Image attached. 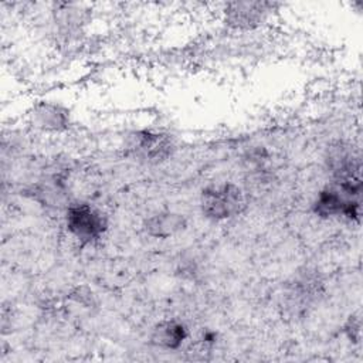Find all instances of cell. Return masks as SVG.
<instances>
[{
	"label": "cell",
	"mask_w": 363,
	"mask_h": 363,
	"mask_svg": "<svg viewBox=\"0 0 363 363\" xmlns=\"http://www.w3.org/2000/svg\"><path fill=\"white\" fill-rule=\"evenodd\" d=\"M362 179L335 180V184L322 189L313 204V213L322 218L346 217L350 221H360L362 213Z\"/></svg>",
	"instance_id": "1"
},
{
	"label": "cell",
	"mask_w": 363,
	"mask_h": 363,
	"mask_svg": "<svg viewBox=\"0 0 363 363\" xmlns=\"http://www.w3.org/2000/svg\"><path fill=\"white\" fill-rule=\"evenodd\" d=\"M200 207L204 217L210 220H228L244 208V196L241 189L233 183L211 184L201 191Z\"/></svg>",
	"instance_id": "2"
},
{
	"label": "cell",
	"mask_w": 363,
	"mask_h": 363,
	"mask_svg": "<svg viewBox=\"0 0 363 363\" xmlns=\"http://www.w3.org/2000/svg\"><path fill=\"white\" fill-rule=\"evenodd\" d=\"M65 227L68 233L81 244L98 241L106 231L108 223L101 211L91 204L78 203L67 208Z\"/></svg>",
	"instance_id": "3"
},
{
	"label": "cell",
	"mask_w": 363,
	"mask_h": 363,
	"mask_svg": "<svg viewBox=\"0 0 363 363\" xmlns=\"http://www.w3.org/2000/svg\"><path fill=\"white\" fill-rule=\"evenodd\" d=\"M174 145L169 135L155 130H138L129 136L128 149L133 157L146 163H157L172 155Z\"/></svg>",
	"instance_id": "4"
},
{
	"label": "cell",
	"mask_w": 363,
	"mask_h": 363,
	"mask_svg": "<svg viewBox=\"0 0 363 363\" xmlns=\"http://www.w3.org/2000/svg\"><path fill=\"white\" fill-rule=\"evenodd\" d=\"M267 3H230L227 6V23L238 28H250L265 17Z\"/></svg>",
	"instance_id": "5"
},
{
	"label": "cell",
	"mask_w": 363,
	"mask_h": 363,
	"mask_svg": "<svg viewBox=\"0 0 363 363\" xmlns=\"http://www.w3.org/2000/svg\"><path fill=\"white\" fill-rule=\"evenodd\" d=\"M187 225L186 217L180 213L163 211L153 214L145 221V231L155 238H169L180 231H183Z\"/></svg>",
	"instance_id": "6"
},
{
	"label": "cell",
	"mask_w": 363,
	"mask_h": 363,
	"mask_svg": "<svg viewBox=\"0 0 363 363\" xmlns=\"http://www.w3.org/2000/svg\"><path fill=\"white\" fill-rule=\"evenodd\" d=\"M187 337V329L182 322H159L152 332V342L164 349H177Z\"/></svg>",
	"instance_id": "7"
},
{
	"label": "cell",
	"mask_w": 363,
	"mask_h": 363,
	"mask_svg": "<svg viewBox=\"0 0 363 363\" xmlns=\"http://www.w3.org/2000/svg\"><path fill=\"white\" fill-rule=\"evenodd\" d=\"M35 121L44 129L58 130L60 128L67 125L68 118H67V113L62 112L58 106L51 104H44L38 106L35 112Z\"/></svg>",
	"instance_id": "8"
}]
</instances>
